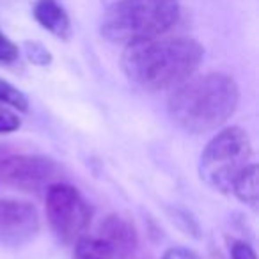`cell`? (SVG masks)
<instances>
[{"mask_svg":"<svg viewBox=\"0 0 259 259\" xmlns=\"http://www.w3.org/2000/svg\"><path fill=\"white\" fill-rule=\"evenodd\" d=\"M98 236L112 248L117 259H130L139 247L137 229L128 219L121 215H108L100 224Z\"/></svg>","mask_w":259,"mask_h":259,"instance_id":"obj_8","label":"cell"},{"mask_svg":"<svg viewBox=\"0 0 259 259\" xmlns=\"http://www.w3.org/2000/svg\"><path fill=\"white\" fill-rule=\"evenodd\" d=\"M162 259H201V257L187 247H172L163 252Z\"/></svg>","mask_w":259,"mask_h":259,"instance_id":"obj_17","label":"cell"},{"mask_svg":"<svg viewBox=\"0 0 259 259\" xmlns=\"http://www.w3.org/2000/svg\"><path fill=\"white\" fill-rule=\"evenodd\" d=\"M240 89L233 76L206 73L174 87L167 101L169 117L187 134L204 135L224 126L236 112Z\"/></svg>","mask_w":259,"mask_h":259,"instance_id":"obj_2","label":"cell"},{"mask_svg":"<svg viewBox=\"0 0 259 259\" xmlns=\"http://www.w3.org/2000/svg\"><path fill=\"white\" fill-rule=\"evenodd\" d=\"M73 259H117L100 236H80L75 243Z\"/></svg>","mask_w":259,"mask_h":259,"instance_id":"obj_11","label":"cell"},{"mask_svg":"<svg viewBox=\"0 0 259 259\" xmlns=\"http://www.w3.org/2000/svg\"><path fill=\"white\" fill-rule=\"evenodd\" d=\"M59 174L57 162L41 155H16L0 162V180L22 192L47 190L57 183Z\"/></svg>","mask_w":259,"mask_h":259,"instance_id":"obj_6","label":"cell"},{"mask_svg":"<svg viewBox=\"0 0 259 259\" xmlns=\"http://www.w3.org/2000/svg\"><path fill=\"white\" fill-rule=\"evenodd\" d=\"M25 50H27V55H29V59L34 62V64H50L52 61V55L50 52L47 50V48L43 47V45L39 43H27L25 45Z\"/></svg>","mask_w":259,"mask_h":259,"instance_id":"obj_15","label":"cell"},{"mask_svg":"<svg viewBox=\"0 0 259 259\" xmlns=\"http://www.w3.org/2000/svg\"><path fill=\"white\" fill-rule=\"evenodd\" d=\"M204 57V48L188 37H153L126 45L121 68L130 82L146 91L174 89L188 80Z\"/></svg>","mask_w":259,"mask_h":259,"instance_id":"obj_1","label":"cell"},{"mask_svg":"<svg viewBox=\"0 0 259 259\" xmlns=\"http://www.w3.org/2000/svg\"><path fill=\"white\" fill-rule=\"evenodd\" d=\"M47 217L54 233L71 243L85 233L93 211L73 185L57 181L47 188Z\"/></svg>","mask_w":259,"mask_h":259,"instance_id":"obj_5","label":"cell"},{"mask_svg":"<svg viewBox=\"0 0 259 259\" xmlns=\"http://www.w3.org/2000/svg\"><path fill=\"white\" fill-rule=\"evenodd\" d=\"M39 215L34 204L20 199L0 201V245L22 247L39 233Z\"/></svg>","mask_w":259,"mask_h":259,"instance_id":"obj_7","label":"cell"},{"mask_svg":"<svg viewBox=\"0 0 259 259\" xmlns=\"http://www.w3.org/2000/svg\"><path fill=\"white\" fill-rule=\"evenodd\" d=\"M20 50L4 32H0V64H11L18 59Z\"/></svg>","mask_w":259,"mask_h":259,"instance_id":"obj_14","label":"cell"},{"mask_svg":"<svg viewBox=\"0 0 259 259\" xmlns=\"http://www.w3.org/2000/svg\"><path fill=\"white\" fill-rule=\"evenodd\" d=\"M0 103L18 108L20 112L29 110V100H27L25 94L4 78H0Z\"/></svg>","mask_w":259,"mask_h":259,"instance_id":"obj_12","label":"cell"},{"mask_svg":"<svg viewBox=\"0 0 259 259\" xmlns=\"http://www.w3.org/2000/svg\"><path fill=\"white\" fill-rule=\"evenodd\" d=\"M34 18L55 37H61V39L71 37L69 16L57 0H37L36 8H34Z\"/></svg>","mask_w":259,"mask_h":259,"instance_id":"obj_9","label":"cell"},{"mask_svg":"<svg viewBox=\"0 0 259 259\" xmlns=\"http://www.w3.org/2000/svg\"><path fill=\"white\" fill-rule=\"evenodd\" d=\"M252 146L247 132L238 126L224 128L206 144L199 158L201 178L219 192H231L233 181L250 163Z\"/></svg>","mask_w":259,"mask_h":259,"instance_id":"obj_4","label":"cell"},{"mask_svg":"<svg viewBox=\"0 0 259 259\" xmlns=\"http://www.w3.org/2000/svg\"><path fill=\"white\" fill-rule=\"evenodd\" d=\"M231 257L233 259H257L254 248L245 241H234L231 247Z\"/></svg>","mask_w":259,"mask_h":259,"instance_id":"obj_16","label":"cell"},{"mask_svg":"<svg viewBox=\"0 0 259 259\" xmlns=\"http://www.w3.org/2000/svg\"><path fill=\"white\" fill-rule=\"evenodd\" d=\"M180 18L178 0H121L101 22V34L117 45H132L165 34Z\"/></svg>","mask_w":259,"mask_h":259,"instance_id":"obj_3","label":"cell"},{"mask_svg":"<svg viewBox=\"0 0 259 259\" xmlns=\"http://www.w3.org/2000/svg\"><path fill=\"white\" fill-rule=\"evenodd\" d=\"M231 192H234L238 199L245 204L255 206L257 204V167L255 163H248L245 169H241V172L234 178Z\"/></svg>","mask_w":259,"mask_h":259,"instance_id":"obj_10","label":"cell"},{"mask_svg":"<svg viewBox=\"0 0 259 259\" xmlns=\"http://www.w3.org/2000/svg\"><path fill=\"white\" fill-rule=\"evenodd\" d=\"M20 126H22V119L13 110L0 105V135L13 134V132L20 130Z\"/></svg>","mask_w":259,"mask_h":259,"instance_id":"obj_13","label":"cell"}]
</instances>
